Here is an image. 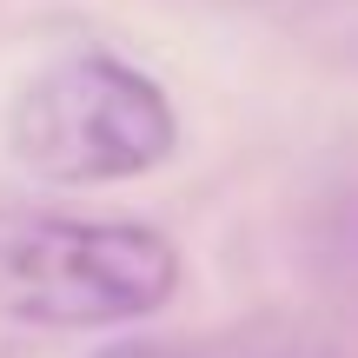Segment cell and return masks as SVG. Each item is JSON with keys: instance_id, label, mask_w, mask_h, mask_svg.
<instances>
[{"instance_id": "6da1fadb", "label": "cell", "mask_w": 358, "mask_h": 358, "mask_svg": "<svg viewBox=\"0 0 358 358\" xmlns=\"http://www.w3.org/2000/svg\"><path fill=\"white\" fill-rule=\"evenodd\" d=\"M179 113L146 66L113 47H73L47 60L7 113V153L47 186H113L166 166Z\"/></svg>"}, {"instance_id": "7a4b0ae2", "label": "cell", "mask_w": 358, "mask_h": 358, "mask_svg": "<svg viewBox=\"0 0 358 358\" xmlns=\"http://www.w3.org/2000/svg\"><path fill=\"white\" fill-rule=\"evenodd\" d=\"M179 292V245L140 219L0 213V319L53 332L140 325Z\"/></svg>"}, {"instance_id": "3957f363", "label": "cell", "mask_w": 358, "mask_h": 358, "mask_svg": "<svg viewBox=\"0 0 358 358\" xmlns=\"http://www.w3.org/2000/svg\"><path fill=\"white\" fill-rule=\"evenodd\" d=\"M93 358H206L192 345H166V338H120V345H100Z\"/></svg>"}]
</instances>
